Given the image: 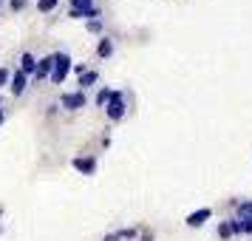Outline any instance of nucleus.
I'll list each match as a JSON object with an SVG mask.
<instances>
[{"instance_id": "f257e3e1", "label": "nucleus", "mask_w": 252, "mask_h": 241, "mask_svg": "<svg viewBox=\"0 0 252 241\" xmlns=\"http://www.w3.org/2000/svg\"><path fill=\"white\" fill-rule=\"evenodd\" d=\"M71 69H74V63H71L68 54H65V51H54V74H51V82H54V85L65 82Z\"/></svg>"}, {"instance_id": "f03ea898", "label": "nucleus", "mask_w": 252, "mask_h": 241, "mask_svg": "<svg viewBox=\"0 0 252 241\" xmlns=\"http://www.w3.org/2000/svg\"><path fill=\"white\" fill-rule=\"evenodd\" d=\"M125 94L122 91H111V100H108V105H105V114H108V119L111 122H119L122 116H125Z\"/></svg>"}, {"instance_id": "7ed1b4c3", "label": "nucleus", "mask_w": 252, "mask_h": 241, "mask_svg": "<svg viewBox=\"0 0 252 241\" xmlns=\"http://www.w3.org/2000/svg\"><path fill=\"white\" fill-rule=\"evenodd\" d=\"M71 9H68V17H91V20H96L99 17V9L94 6V0H68Z\"/></svg>"}, {"instance_id": "20e7f679", "label": "nucleus", "mask_w": 252, "mask_h": 241, "mask_svg": "<svg viewBox=\"0 0 252 241\" xmlns=\"http://www.w3.org/2000/svg\"><path fill=\"white\" fill-rule=\"evenodd\" d=\"M60 108H65V111H80V108H85V91H65L60 97Z\"/></svg>"}, {"instance_id": "39448f33", "label": "nucleus", "mask_w": 252, "mask_h": 241, "mask_svg": "<svg viewBox=\"0 0 252 241\" xmlns=\"http://www.w3.org/2000/svg\"><path fill=\"white\" fill-rule=\"evenodd\" d=\"M51 74H54V54H48V57L43 60H37V80L43 82V80H51Z\"/></svg>"}, {"instance_id": "423d86ee", "label": "nucleus", "mask_w": 252, "mask_h": 241, "mask_svg": "<svg viewBox=\"0 0 252 241\" xmlns=\"http://www.w3.org/2000/svg\"><path fill=\"white\" fill-rule=\"evenodd\" d=\"M71 165H74V171L82 173V176H91V173L96 171V159H94V156H77Z\"/></svg>"}, {"instance_id": "0eeeda50", "label": "nucleus", "mask_w": 252, "mask_h": 241, "mask_svg": "<svg viewBox=\"0 0 252 241\" xmlns=\"http://www.w3.org/2000/svg\"><path fill=\"white\" fill-rule=\"evenodd\" d=\"M210 216H213V210H210V207H201V210L190 213V216L184 218V221H187V227H201L204 221H210Z\"/></svg>"}, {"instance_id": "6e6552de", "label": "nucleus", "mask_w": 252, "mask_h": 241, "mask_svg": "<svg viewBox=\"0 0 252 241\" xmlns=\"http://www.w3.org/2000/svg\"><path fill=\"white\" fill-rule=\"evenodd\" d=\"M20 71H23L26 77H29V74H37V60H34L32 51H23V54H20Z\"/></svg>"}, {"instance_id": "1a4fd4ad", "label": "nucleus", "mask_w": 252, "mask_h": 241, "mask_svg": "<svg viewBox=\"0 0 252 241\" xmlns=\"http://www.w3.org/2000/svg\"><path fill=\"white\" fill-rule=\"evenodd\" d=\"M26 85H29V77H26L23 71L17 69V71L12 74V94H14V97H20V94L26 91Z\"/></svg>"}, {"instance_id": "9d476101", "label": "nucleus", "mask_w": 252, "mask_h": 241, "mask_svg": "<svg viewBox=\"0 0 252 241\" xmlns=\"http://www.w3.org/2000/svg\"><path fill=\"white\" fill-rule=\"evenodd\" d=\"M96 54H99L102 60H108L111 54H114V40H111V37H102V40L96 43Z\"/></svg>"}, {"instance_id": "9b49d317", "label": "nucleus", "mask_w": 252, "mask_h": 241, "mask_svg": "<svg viewBox=\"0 0 252 241\" xmlns=\"http://www.w3.org/2000/svg\"><path fill=\"white\" fill-rule=\"evenodd\" d=\"M96 80H99V74H96V71H85V74L80 77V91H85V88H91V85H94Z\"/></svg>"}, {"instance_id": "f8f14e48", "label": "nucleus", "mask_w": 252, "mask_h": 241, "mask_svg": "<svg viewBox=\"0 0 252 241\" xmlns=\"http://www.w3.org/2000/svg\"><path fill=\"white\" fill-rule=\"evenodd\" d=\"M235 213H238V218H252V202L247 199V202H235Z\"/></svg>"}, {"instance_id": "ddd939ff", "label": "nucleus", "mask_w": 252, "mask_h": 241, "mask_svg": "<svg viewBox=\"0 0 252 241\" xmlns=\"http://www.w3.org/2000/svg\"><path fill=\"white\" fill-rule=\"evenodd\" d=\"M57 3L60 0H37V9H40V12H54Z\"/></svg>"}, {"instance_id": "4468645a", "label": "nucleus", "mask_w": 252, "mask_h": 241, "mask_svg": "<svg viewBox=\"0 0 252 241\" xmlns=\"http://www.w3.org/2000/svg\"><path fill=\"white\" fill-rule=\"evenodd\" d=\"M108 100H111V88H102V91L96 94V100H94V103L99 105V108H105V105H108Z\"/></svg>"}, {"instance_id": "2eb2a0df", "label": "nucleus", "mask_w": 252, "mask_h": 241, "mask_svg": "<svg viewBox=\"0 0 252 241\" xmlns=\"http://www.w3.org/2000/svg\"><path fill=\"white\" fill-rule=\"evenodd\" d=\"M229 227H232V236H244V221H241L238 216L229 218Z\"/></svg>"}, {"instance_id": "dca6fc26", "label": "nucleus", "mask_w": 252, "mask_h": 241, "mask_svg": "<svg viewBox=\"0 0 252 241\" xmlns=\"http://www.w3.org/2000/svg\"><path fill=\"white\" fill-rule=\"evenodd\" d=\"M218 236H221V239H229V236H232V227H229V221H221V224H218Z\"/></svg>"}, {"instance_id": "f3484780", "label": "nucleus", "mask_w": 252, "mask_h": 241, "mask_svg": "<svg viewBox=\"0 0 252 241\" xmlns=\"http://www.w3.org/2000/svg\"><path fill=\"white\" fill-rule=\"evenodd\" d=\"M88 32L91 34H99L102 32V20H88Z\"/></svg>"}, {"instance_id": "a211bd4d", "label": "nucleus", "mask_w": 252, "mask_h": 241, "mask_svg": "<svg viewBox=\"0 0 252 241\" xmlns=\"http://www.w3.org/2000/svg\"><path fill=\"white\" fill-rule=\"evenodd\" d=\"M9 6H12L14 12H20V9H26V6H29V0H9Z\"/></svg>"}, {"instance_id": "6ab92c4d", "label": "nucleus", "mask_w": 252, "mask_h": 241, "mask_svg": "<svg viewBox=\"0 0 252 241\" xmlns=\"http://www.w3.org/2000/svg\"><path fill=\"white\" fill-rule=\"evenodd\" d=\"M9 80H12L9 69H0V88H3V85H9Z\"/></svg>"}, {"instance_id": "aec40b11", "label": "nucleus", "mask_w": 252, "mask_h": 241, "mask_svg": "<svg viewBox=\"0 0 252 241\" xmlns=\"http://www.w3.org/2000/svg\"><path fill=\"white\" fill-rule=\"evenodd\" d=\"M244 221V236H252V218H241Z\"/></svg>"}, {"instance_id": "412c9836", "label": "nucleus", "mask_w": 252, "mask_h": 241, "mask_svg": "<svg viewBox=\"0 0 252 241\" xmlns=\"http://www.w3.org/2000/svg\"><path fill=\"white\" fill-rule=\"evenodd\" d=\"M142 241H153V233H150V230H145V233H142Z\"/></svg>"}, {"instance_id": "4be33fe9", "label": "nucleus", "mask_w": 252, "mask_h": 241, "mask_svg": "<svg viewBox=\"0 0 252 241\" xmlns=\"http://www.w3.org/2000/svg\"><path fill=\"white\" fill-rule=\"evenodd\" d=\"M102 241H119V233H111V236H105Z\"/></svg>"}, {"instance_id": "5701e85b", "label": "nucleus", "mask_w": 252, "mask_h": 241, "mask_svg": "<svg viewBox=\"0 0 252 241\" xmlns=\"http://www.w3.org/2000/svg\"><path fill=\"white\" fill-rule=\"evenodd\" d=\"M3 119H6V114H3V108H0V125H3Z\"/></svg>"}]
</instances>
